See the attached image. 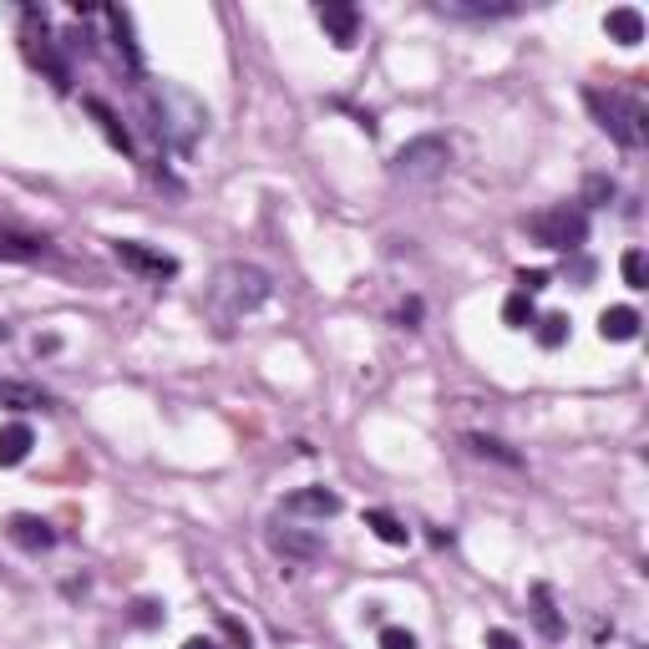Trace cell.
I'll return each instance as SVG.
<instances>
[{"instance_id": "cell-1", "label": "cell", "mask_w": 649, "mask_h": 649, "mask_svg": "<svg viewBox=\"0 0 649 649\" xmlns=\"http://www.w3.org/2000/svg\"><path fill=\"white\" fill-rule=\"evenodd\" d=\"M147 118H153V133L163 137V147L193 153V143L209 127V107L193 92H183V87H172V81H153L147 87Z\"/></svg>"}, {"instance_id": "cell-2", "label": "cell", "mask_w": 649, "mask_h": 649, "mask_svg": "<svg viewBox=\"0 0 649 649\" xmlns=\"http://www.w3.org/2000/svg\"><path fill=\"white\" fill-rule=\"evenodd\" d=\"M269 290H275V279L265 275L259 265H244V259H228V265L213 269V284H209V310L219 325H239L244 315H254V310L269 300Z\"/></svg>"}, {"instance_id": "cell-3", "label": "cell", "mask_w": 649, "mask_h": 649, "mask_svg": "<svg viewBox=\"0 0 649 649\" xmlns=\"http://www.w3.org/2000/svg\"><path fill=\"white\" fill-rule=\"evenodd\" d=\"M583 107H589L598 127H604V133H609L619 147H629V153L649 143V112H645V102H639V97L589 87V92H583Z\"/></svg>"}, {"instance_id": "cell-4", "label": "cell", "mask_w": 649, "mask_h": 649, "mask_svg": "<svg viewBox=\"0 0 649 649\" xmlns=\"http://www.w3.org/2000/svg\"><path fill=\"white\" fill-rule=\"evenodd\" d=\"M528 234L544 249H558V254H579L589 244V213L579 203H553V209L533 213L528 219Z\"/></svg>"}, {"instance_id": "cell-5", "label": "cell", "mask_w": 649, "mask_h": 649, "mask_svg": "<svg viewBox=\"0 0 649 649\" xmlns=\"http://www.w3.org/2000/svg\"><path fill=\"white\" fill-rule=\"evenodd\" d=\"M21 46H26L31 61H36V67L52 77L56 92H71V67H67V56H61V46H56L52 26H46V11H36V5H26V11H21Z\"/></svg>"}, {"instance_id": "cell-6", "label": "cell", "mask_w": 649, "mask_h": 649, "mask_svg": "<svg viewBox=\"0 0 649 649\" xmlns=\"http://www.w3.org/2000/svg\"><path fill=\"white\" fill-rule=\"evenodd\" d=\"M447 163H451L447 137L426 133V137H411L406 147H396V158H391V172H396V178H406V183H426V178H437Z\"/></svg>"}, {"instance_id": "cell-7", "label": "cell", "mask_w": 649, "mask_h": 649, "mask_svg": "<svg viewBox=\"0 0 649 649\" xmlns=\"http://www.w3.org/2000/svg\"><path fill=\"white\" fill-rule=\"evenodd\" d=\"M269 548L279 558H294V563H315L325 553V538H320V528H305L294 517H279V523H269Z\"/></svg>"}, {"instance_id": "cell-8", "label": "cell", "mask_w": 649, "mask_h": 649, "mask_svg": "<svg viewBox=\"0 0 649 649\" xmlns=\"http://www.w3.org/2000/svg\"><path fill=\"white\" fill-rule=\"evenodd\" d=\"M112 254L122 259V269H133V275H143V279H158V284L178 275V259H172V254L147 249V244H137V239H118Z\"/></svg>"}, {"instance_id": "cell-9", "label": "cell", "mask_w": 649, "mask_h": 649, "mask_svg": "<svg viewBox=\"0 0 649 649\" xmlns=\"http://www.w3.org/2000/svg\"><path fill=\"white\" fill-rule=\"evenodd\" d=\"M315 21H320V31L340 46V52H350L356 46V36H360V11L350 5V0H320L315 5Z\"/></svg>"}, {"instance_id": "cell-10", "label": "cell", "mask_w": 649, "mask_h": 649, "mask_svg": "<svg viewBox=\"0 0 649 649\" xmlns=\"http://www.w3.org/2000/svg\"><path fill=\"white\" fill-rule=\"evenodd\" d=\"M340 513V492L335 488H294L290 497H284V517H294V523H325V517H335Z\"/></svg>"}, {"instance_id": "cell-11", "label": "cell", "mask_w": 649, "mask_h": 649, "mask_svg": "<svg viewBox=\"0 0 649 649\" xmlns=\"http://www.w3.org/2000/svg\"><path fill=\"white\" fill-rule=\"evenodd\" d=\"M5 538H11L15 548H26V553H46V548H56V528L36 513H15L11 523H5Z\"/></svg>"}, {"instance_id": "cell-12", "label": "cell", "mask_w": 649, "mask_h": 649, "mask_svg": "<svg viewBox=\"0 0 649 649\" xmlns=\"http://www.w3.org/2000/svg\"><path fill=\"white\" fill-rule=\"evenodd\" d=\"M437 15H451V21H503V15H517L513 0H437Z\"/></svg>"}, {"instance_id": "cell-13", "label": "cell", "mask_w": 649, "mask_h": 649, "mask_svg": "<svg viewBox=\"0 0 649 649\" xmlns=\"http://www.w3.org/2000/svg\"><path fill=\"white\" fill-rule=\"evenodd\" d=\"M528 604H533V624H538V635H544V639H563V635H569V624H563V614H558L553 589H548V583H533Z\"/></svg>"}, {"instance_id": "cell-14", "label": "cell", "mask_w": 649, "mask_h": 649, "mask_svg": "<svg viewBox=\"0 0 649 649\" xmlns=\"http://www.w3.org/2000/svg\"><path fill=\"white\" fill-rule=\"evenodd\" d=\"M0 406H11V411H52L56 396H52V391H41V385H31V381H0Z\"/></svg>"}, {"instance_id": "cell-15", "label": "cell", "mask_w": 649, "mask_h": 649, "mask_svg": "<svg viewBox=\"0 0 649 649\" xmlns=\"http://www.w3.org/2000/svg\"><path fill=\"white\" fill-rule=\"evenodd\" d=\"M102 21L112 26V41H118L122 61H127L133 71H143V52H137V41H133V15H127V11H118V5H107V11H102Z\"/></svg>"}, {"instance_id": "cell-16", "label": "cell", "mask_w": 649, "mask_h": 649, "mask_svg": "<svg viewBox=\"0 0 649 649\" xmlns=\"http://www.w3.org/2000/svg\"><path fill=\"white\" fill-rule=\"evenodd\" d=\"M31 447H36V437H31L26 422H5V426H0V467H21L31 457Z\"/></svg>"}, {"instance_id": "cell-17", "label": "cell", "mask_w": 649, "mask_h": 649, "mask_svg": "<svg viewBox=\"0 0 649 649\" xmlns=\"http://www.w3.org/2000/svg\"><path fill=\"white\" fill-rule=\"evenodd\" d=\"M604 31H609V41H619V46H639V41H645V15H639L635 5H614V11L604 15Z\"/></svg>"}, {"instance_id": "cell-18", "label": "cell", "mask_w": 649, "mask_h": 649, "mask_svg": "<svg viewBox=\"0 0 649 649\" xmlns=\"http://www.w3.org/2000/svg\"><path fill=\"white\" fill-rule=\"evenodd\" d=\"M598 335H604V340H614V345L635 340V335H639V310H629V305H609L604 315H598Z\"/></svg>"}, {"instance_id": "cell-19", "label": "cell", "mask_w": 649, "mask_h": 649, "mask_svg": "<svg viewBox=\"0 0 649 649\" xmlns=\"http://www.w3.org/2000/svg\"><path fill=\"white\" fill-rule=\"evenodd\" d=\"M81 107H87V112H92V118L102 122L107 143H112V147H122V153H133V133L122 127V118H118V112H112V107L102 102V97H87V102H81Z\"/></svg>"}, {"instance_id": "cell-20", "label": "cell", "mask_w": 649, "mask_h": 649, "mask_svg": "<svg viewBox=\"0 0 649 649\" xmlns=\"http://www.w3.org/2000/svg\"><path fill=\"white\" fill-rule=\"evenodd\" d=\"M366 528H371L381 544H391V548H406L411 544V528L401 523L396 513H385V507H371V513H366Z\"/></svg>"}, {"instance_id": "cell-21", "label": "cell", "mask_w": 649, "mask_h": 649, "mask_svg": "<svg viewBox=\"0 0 649 649\" xmlns=\"http://www.w3.org/2000/svg\"><path fill=\"white\" fill-rule=\"evenodd\" d=\"M46 254V239H36V234H11V228H0V259H21V265H31V259H41Z\"/></svg>"}, {"instance_id": "cell-22", "label": "cell", "mask_w": 649, "mask_h": 649, "mask_svg": "<svg viewBox=\"0 0 649 649\" xmlns=\"http://www.w3.org/2000/svg\"><path fill=\"white\" fill-rule=\"evenodd\" d=\"M503 320L513 325V331H528L533 320H538V310H533V294H523V290H513V294H507Z\"/></svg>"}, {"instance_id": "cell-23", "label": "cell", "mask_w": 649, "mask_h": 649, "mask_svg": "<svg viewBox=\"0 0 649 649\" xmlns=\"http://www.w3.org/2000/svg\"><path fill=\"white\" fill-rule=\"evenodd\" d=\"M467 447L478 451V457H492V462H503V467H523V457H517V451H507L497 437H482V432H472V437H467Z\"/></svg>"}, {"instance_id": "cell-24", "label": "cell", "mask_w": 649, "mask_h": 649, "mask_svg": "<svg viewBox=\"0 0 649 649\" xmlns=\"http://www.w3.org/2000/svg\"><path fill=\"white\" fill-rule=\"evenodd\" d=\"M533 331H538V345H544V350H558V345L569 340V315H544V320H533Z\"/></svg>"}, {"instance_id": "cell-25", "label": "cell", "mask_w": 649, "mask_h": 649, "mask_svg": "<svg viewBox=\"0 0 649 649\" xmlns=\"http://www.w3.org/2000/svg\"><path fill=\"white\" fill-rule=\"evenodd\" d=\"M604 203H614V178H604V172H594V178L583 183V203H579V209L589 213V209H604Z\"/></svg>"}, {"instance_id": "cell-26", "label": "cell", "mask_w": 649, "mask_h": 649, "mask_svg": "<svg viewBox=\"0 0 649 649\" xmlns=\"http://www.w3.org/2000/svg\"><path fill=\"white\" fill-rule=\"evenodd\" d=\"M619 269H624V284H629V290H649V269H645V249H624Z\"/></svg>"}, {"instance_id": "cell-27", "label": "cell", "mask_w": 649, "mask_h": 649, "mask_svg": "<svg viewBox=\"0 0 649 649\" xmlns=\"http://www.w3.org/2000/svg\"><path fill=\"white\" fill-rule=\"evenodd\" d=\"M376 645H381V649H416V635H411V629H401V624H385Z\"/></svg>"}, {"instance_id": "cell-28", "label": "cell", "mask_w": 649, "mask_h": 649, "mask_svg": "<svg viewBox=\"0 0 649 649\" xmlns=\"http://www.w3.org/2000/svg\"><path fill=\"white\" fill-rule=\"evenodd\" d=\"M133 624H137V629H153V624H163V604H153V598H137V604H133Z\"/></svg>"}, {"instance_id": "cell-29", "label": "cell", "mask_w": 649, "mask_h": 649, "mask_svg": "<svg viewBox=\"0 0 649 649\" xmlns=\"http://www.w3.org/2000/svg\"><path fill=\"white\" fill-rule=\"evenodd\" d=\"M548 279H553L548 269H523V275H517V290H523V294H544Z\"/></svg>"}, {"instance_id": "cell-30", "label": "cell", "mask_w": 649, "mask_h": 649, "mask_svg": "<svg viewBox=\"0 0 649 649\" xmlns=\"http://www.w3.org/2000/svg\"><path fill=\"white\" fill-rule=\"evenodd\" d=\"M224 635L234 639V645H239V649H254V635H249V629H244L239 619H228V614H224Z\"/></svg>"}, {"instance_id": "cell-31", "label": "cell", "mask_w": 649, "mask_h": 649, "mask_svg": "<svg viewBox=\"0 0 649 649\" xmlns=\"http://www.w3.org/2000/svg\"><path fill=\"white\" fill-rule=\"evenodd\" d=\"M488 649H523V645H517V635H507V629H488Z\"/></svg>"}, {"instance_id": "cell-32", "label": "cell", "mask_w": 649, "mask_h": 649, "mask_svg": "<svg viewBox=\"0 0 649 649\" xmlns=\"http://www.w3.org/2000/svg\"><path fill=\"white\" fill-rule=\"evenodd\" d=\"M416 320H422V300H406L401 305V325H416Z\"/></svg>"}, {"instance_id": "cell-33", "label": "cell", "mask_w": 649, "mask_h": 649, "mask_svg": "<svg viewBox=\"0 0 649 649\" xmlns=\"http://www.w3.org/2000/svg\"><path fill=\"white\" fill-rule=\"evenodd\" d=\"M183 649H224L219 639H209V635H193V639H183Z\"/></svg>"}]
</instances>
